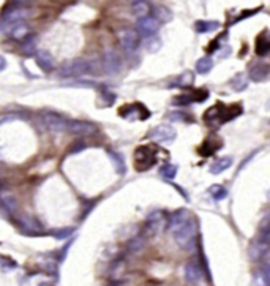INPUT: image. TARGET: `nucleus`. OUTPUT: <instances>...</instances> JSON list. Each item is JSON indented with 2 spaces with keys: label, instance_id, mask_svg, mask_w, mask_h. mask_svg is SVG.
I'll list each match as a JSON object with an SVG mask.
<instances>
[{
  "label": "nucleus",
  "instance_id": "obj_3",
  "mask_svg": "<svg viewBox=\"0 0 270 286\" xmlns=\"http://www.w3.org/2000/svg\"><path fill=\"white\" fill-rule=\"evenodd\" d=\"M240 112H242V109L239 108V106H229V108H226L225 105H217L213 106V108H210L206 116H204V120H206L207 123H225L227 120H231V119L237 117Z\"/></svg>",
  "mask_w": 270,
  "mask_h": 286
},
{
  "label": "nucleus",
  "instance_id": "obj_42",
  "mask_svg": "<svg viewBox=\"0 0 270 286\" xmlns=\"http://www.w3.org/2000/svg\"><path fill=\"white\" fill-rule=\"evenodd\" d=\"M40 286H49V285H47V283H41Z\"/></svg>",
  "mask_w": 270,
  "mask_h": 286
},
{
  "label": "nucleus",
  "instance_id": "obj_8",
  "mask_svg": "<svg viewBox=\"0 0 270 286\" xmlns=\"http://www.w3.org/2000/svg\"><path fill=\"white\" fill-rule=\"evenodd\" d=\"M103 70L106 75L114 76V75H119L120 71H122L123 67V62H122V56L119 54L116 49H106L105 54H103Z\"/></svg>",
  "mask_w": 270,
  "mask_h": 286
},
{
  "label": "nucleus",
  "instance_id": "obj_17",
  "mask_svg": "<svg viewBox=\"0 0 270 286\" xmlns=\"http://www.w3.org/2000/svg\"><path fill=\"white\" fill-rule=\"evenodd\" d=\"M125 111H130L131 114H128L125 119H128V120H144V119H149L150 117V112L146 106H142L139 103H135V105H128L123 108Z\"/></svg>",
  "mask_w": 270,
  "mask_h": 286
},
{
  "label": "nucleus",
  "instance_id": "obj_36",
  "mask_svg": "<svg viewBox=\"0 0 270 286\" xmlns=\"http://www.w3.org/2000/svg\"><path fill=\"white\" fill-rule=\"evenodd\" d=\"M160 174L163 176L165 179H172V177H176V174H177V166L167 163V165H165L163 168L160 169Z\"/></svg>",
  "mask_w": 270,
  "mask_h": 286
},
{
  "label": "nucleus",
  "instance_id": "obj_10",
  "mask_svg": "<svg viewBox=\"0 0 270 286\" xmlns=\"http://www.w3.org/2000/svg\"><path fill=\"white\" fill-rule=\"evenodd\" d=\"M41 122H43L45 128H47L52 133L65 132L68 128V120L63 116L57 114V112H45V114H41Z\"/></svg>",
  "mask_w": 270,
  "mask_h": 286
},
{
  "label": "nucleus",
  "instance_id": "obj_35",
  "mask_svg": "<svg viewBox=\"0 0 270 286\" xmlns=\"http://www.w3.org/2000/svg\"><path fill=\"white\" fill-rule=\"evenodd\" d=\"M109 157H111V160L114 162V166H116V171L119 172V174H123V172H125V165H123L122 155H119V153H116V152H109Z\"/></svg>",
  "mask_w": 270,
  "mask_h": 286
},
{
  "label": "nucleus",
  "instance_id": "obj_23",
  "mask_svg": "<svg viewBox=\"0 0 270 286\" xmlns=\"http://www.w3.org/2000/svg\"><path fill=\"white\" fill-rule=\"evenodd\" d=\"M144 247H146V239H144L142 236H136V237H133V239L128 242L127 252L130 255H137V253L142 252Z\"/></svg>",
  "mask_w": 270,
  "mask_h": 286
},
{
  "label": "nucleus",
  "instance_id": "obj_18",
  "mask_svg": "<svg viewBox=\"0 0 270 286\" xmlns=\"http://www.w3.org/2000/svg\"><path fill=\"white\" fill-rule=\"evenodd\" d=\"M7 33H10L11 38H15L17 41H24L26 38L30 37V27L26 22H16L8 29Z\"/></svg>",
  "mask_w": 270,
  "mask_h": 286
},
{
  "label": "nucleus",
  "instance_id": "obj_26",
  "mask_svg": "<svg viewBox=\"0 0 270 286\" xmlns=\"http://www.w3.org/2000/svg\"><path fill=\"white\" fill-rule=\"evenodd\" d=\"M270 49V41L266 33H262L261 37H257L256 40V54L257 56H267Z\"/></svg>",
  "mask_w": 270,
  "mask_h": 286
},
{
  "label": "nucleus",
  "instance_id": "obj_28",
  "mask_svg": "<svg viewBox=\"0 0 270 286\" xmlns=\"http://www.w3.org/2000/svg\"><path fill=\"white\" fill-rule=\"evenodd\" d=\"M193 81H195V76L190 73V71H185L183 75H180L177 79H174L171 82V86L172 87H185V86H190V84H193Z\"/></svg>",
  "mask_w": 270,
  "mask_h": 286
},
{
  "label": "nucleus",
  "instance_id": "obj_20",
  "mask_svg": "<svg viewBox=\"0 0 270 286\" xmlns=\"http://www.w3.org/2000/svg\"><path fill=\"white\" fill-rule=\"evenodd\" d=\"M250 79L255 82H264L269 79V67L266 63H256L250 70Z\"/></svg>",
  "mask_w": 270,
  "mask_h": 286
},
{
  "label": "nucleus",
  "instance_id": "obj_22",
  "mask_svg": "<svg viewBox=\"0 0 270 286\" xmlns=\"http://www.w3.org/2000/svg\"><path fill=\"white\" fill-rule=\"evenodd\" d=\"M231 165H232L231 157H221L217 160V162L212 163V166H210V172H212V174H220V172L229 169Z\"/></svg>",
  "mask_w": 270,
  "mask_h": 286
},
{
  "label": "nucleus",
  "instance_id": "obj_16",
  "mask_svg": "<svg viewBox=\"0 0 270 286\" xmlns=\"http://www.w3.org/2000/svg\"><path fill=\"white\" fill-rule=\"evenodd\" d=\"M209 97V92L206 90H196L195 93H183L180 95V97L174 98V105H190L193 103V101H197V103H201Z\"/></svg>",
  "mask_w": 270,
  "mask_h": 286
},
{
  "label": "nucleus",
  "instance_id": "obj_9",
  "mask_svg": "<svg viewBox=\"0 0 270 286\" xmlns=\"http://www.w3.org/2000/svg\"><path fill=\"white\" fill-rule=\"evenodd\" d=\"M176 136H177L176 128L167 123L158 125V127H155L152 132L149 133V138L153 139L155 142H158V144H172V142L176 141Z\"/></svg>",
  "mask_w": 270,
  "mask_h": 286
},
{
  "label": "nucleus",
  "instance_id": "obj_30",
  "mask_svg": "<svg viewBox=\"0 0 270 286\" xmlns=\"http://www.w3.org/2000/svg\"><path fill=\"white\" fill-rule=\"evenodd\" d=\"M149 3L147 2H133L131 3V11H133V15L137 16V19L139 17H144V16H147L149 15Z\"/></svg>",
  "mask_w": 270,
  "mask_h": 286
},
{
  "label": "nucleus",
  "instance_id": "obj_40",
  "mask_svg": "<svg viewBox=\"0 0 270 286\" xmlns=\"http://www.w3.org/2000/svg\"><path fill=\"white\" fill-rule=\"evenodd\" d=\"M5 68H7V60H5L2 56H0V73H2Z\"/></svg>",
  "mask_w": 270,
  "mask_h": 286
},
{
  "label": "nucleus",
  "instance_id": "obj_39",
  "mask_svg": "<svg viewBox=\"0 0 270 286\" xmlns=\"http://www.w3.org/2000/svg\"><path fill=\"white\" fill-rule=\"evenodd\" d=\"M84 147H86V144H84V142H81V141H79V142H76V144L70 149V152H71V153H76V152H79L81 149H84Z\"/></svg>",
  "mask_w": 270,
  "mask_h": 286
},
{
  "label": "nucleus",
  "instance_id": "obj_34",
  "mask_svg": "<svg viewBox=\"0 0 270 286\" xmlns=\"http://www.w3.org/2000/svg\"><path fill=\"white\" fill-rule=\"evenodd\" d=\"M209 195L212 196L215 201H220V199L226 198L227 192H226V188L221 187V185H212V187L209 188Z\"/></svg>",
  "mask_w": 270,
  "mask_h": 286
},
{
  "label": "nucleus",
  "instance_id": "obj_32",
  "mask_svg": "<svg viewBox=\"0 0 270 286\" xmlns=\"http://www.w3.org/2000/svg\"><path fill=\"white\" fill-rule=\"evenodd\" d=\"M153 17L158 22L160 21H169L172 17V15H171V11L167 10L166 7H163V5H157V7H155V16Z\"/></svg>",
  "mask_w": 270,
  "mask_h": 286
},
{
  "label": "nucleus",
  "instance_id": "obj_37",
  "mask_svg": "<svg viewBox=\"0 0 270 286\" xmlns=\"http://www.w3.org/2000/svg\"><path fill=\"white\" fill-rule=\"evenodd\" d=\"M256 286H269V272L267 269H261L256 275Z\"/></svg>",
  "mask_w": 270,
  "mask_h": 286
},
{
  "label": "nucleus",
  "instance_id": "obj_41",
  "mask_svg": "<svg viewBox=\"0 0 270 286\" xmlns=\"http://www.w3.org/2000/svg\"><path fill=\"white\" fill-rule=\"evenodd\" d=\"M109 286H122V285H120L119 282H112V283H111Z\"/></svg>",
  "mask_w": 270,
  "mask_h": 286
},
{
  "label": "nucleus",
  "instance_id": "obj_27",
  "mask_svg": "<svg viewBox=\"0 0 270 286\" xmlns=\"http://www.w3.org/2000/svg\"><path fill=\"white\" fill-rule=\"evenodd\" d=\"M125 271H127V264H125V261L122 258H119L114 261V264L111 266V277L116 278V282L125 273Z\"/></svg>",
  "mask_w": 270,
  "mask_h": 286
},
{
  "label": "nucleus",
  "instance_id": "obj_2",
  "mask_svg": "<svg viewBox=\"0 0 270 286\" xmlns=\"http://www.w3.org/2000/svg\"><path fill=\"white\" fill-rule=\"evenodd\" d=\"M87 73H98V65L84 59H73V60L63 62L57 68V75L60 77H77Z\"/></svg>",
  "mask_w": 270,
  "mask_h": 286
},
{
  "label": "nucleus",
  "instance_id": "obj_21",
  "mask_svg": "<svg viewBox=\"0 0 270 286\" xmlns=\"http://www.w3.org/2000/svg\"><path fill=\"white\" fill-rule=\"evenodd\" d=\"M220 27L218 21H196L195 22V30L197 33H210L213 30H217Z\"/></svg>",
  "mask_w": 270,
  "mask_h": 286
},
{
  "label": "nucleus",
  "instance_id": "obj_19",
  "mask_svg": "<svg viewBox=\"0 0 270 286\" xmlns=\"http://www.w3.org/2000/svg\"><path fill=\"white\" fill-rule=\"evenodd\" d=\"M35 57H37V63L38 67L46 71V73H49V71L54 70V59L52 56L49 54L47 51L41 49V51H37V54H35Z\"/></svg>",
  "mask_w": 270,
  "mask_h": 286
},
{
  "label": "nucleus",
  "instance_id": "obj_31",
  "mask_svg": "<svg viewBox=\"0 0 270 286\" xmlns=\"http://www.w3.org/2000/svg\"><path fill=\"white\" fill-rule=\"evenodd\" d=\"M231 86L236 92H242L248 87V81L243 75H237L234 79H231Z\"/></svg>",
  "mask_w": 270,
  "mask_h": 286
},
{
  "label": "nucleus",
  "instance_id": "obj_25",
  "mask_svg": "<svg viewBox=\"0 0 270 286\" xmlns=\"http://www.w3.org/2000/svg\"><path fill=\"white\" fill-rule=\"evenodd\" d=\"M37 43H38L37 37L30 35L29 38H26L22 41V46H21L22 52H24V54H27V56H35V54H37Z\"/></svg>",
  "mask_w": 270,
  "mask_h": 286
},
{
  "label": "nucleus",
  "instance_id": "obj_12",
  "mask_svg": "<svg viewBox=\"0 0 270 286\" xmlns=\"http://www.w3.org/2000/svg\"><path fill=\"white\" fill-rule=\"evenodd\" d=\"M68 132L77 135V136H90L97 132V127H95L93 123H89V122H82V120H68Z\"/></svg>",
  "mask_w": 270,
  "mask_h": 286
},
{
  "label": "nucleus",
  "instance_id": "obj_1",
  "mask_svg": "<svg viewBox=\"0 0 270 286\" xmlns=\"http://www.w3.org/2000/svg\"><path fill=\"white\" fill-rule=\"evenodd\" d=\"M30 16V8L26 3H8L0 16V30L7 33L8 29L16 22H24Z\"/></svg>",
  "mask_w": 270,
  "mask_h": 286
},
{
  "label": "nucleus",
  "instance_id": "obj_4",
  "mask_svg": "<svg viewBox=\"0 0 270 286\" xmlns=\"http://www.w3.org/2000/svg\"><path fill=\"white\" fill-rule=\"evenodd\" d=\"M174 239H176L177 245L182 248H191L195 245L196 241V222L193 218H190L182 228L174 232Z\"/></svg>",
  "mask_w": 270,
  "mask_h": 286
},
{
  "label": "nucleus",
  "instance_id": "obj_6",
  "mask_svg": "<svg viewBox=\"0 0 270 286\" xmlns=\"http://www.w3.org/2000/svg\"><path fill=\"white\" fill-rule=\"evenodd\" d=\"M166 225V218L163 215V212H152L149 213V217L146 218V225H144V231H142V237H153L158 236L161 231H163Z\"/></svg>",
  "mask_w": 270,
  "mask_h": 286
},
{
  "label": "nucleus",
  "instance_id": "obj_33",
  "mask_svg": "<svg viewBox=\"0 0 270 286\" xmlns=\"http://www.w3.org/2000/svg\"><path fill=\"white\" fill-rule=\"evenodd\" d=\"M161 46H163V41H161L158 37H149L146 38V47L150 51V52H157L161 49Z\"/></svg>",
  "mask_w": 270,
  "mask_h": 286
},
{
  "label": "nucleus",
  "instance_id": "obj_38",
  "mask_svg": "<svg viewBox=\"0 0 270 286\" xmlns=\"http://www.w3.org/2000/svg\"><path fill=\"white\" fill-rule=\"evenodd\" d=\"M71 229H60V231H54L52 234L54 237H57V239H68V236L71 234Z\"/></svg>",
  "mask_w": 270,
  "mask_h": 286
},
{
  "label": "nucleus",
  "instance_id": "obj_5",
  "mask_svg": "<svg viewBox=\"0 0 270 286\" xmlns=\"http://www.w3.org/2000/svg\"><path fill=\"white\" fill-rule=\"evenodd\" d=\"M157 163V152L149 146H141L135 152V166L137 171H147Z\"/></svg>",
  "mask_w": 270,
  "mask_h": 286
},
{
  "label": "nucleus",
  "instance_id": "obj_11",
  "mask_svg": "<svg viewBox=\"0 0 270 286\" xmlns=\"http://www.w3.org/2000/svg\"><path fill=\"white\" fill-rule=\"evenodd\" d=\"M158 29H160V22L155 19L153 16L147 15L137 19V33H139V37L141 35L144 38L153 37V35L158 32Z\"/></svg>",
  "mask_w": 270,
  "mask_h": 286
},
{
  "label": "nucleus",
  "instance_id": "obj_13",
  "mask_svg": "<svg viewBox=\"0 0 270 286\" xmlns=\"http://www.w3.org/2000/svg\"><path fill=\"white\" fill-rule=\"evenodd\" d=\"M190 218H191V215H190V212L187 209H179V211H176L172 213V215L169 217V220H167V229L174 234V232L182 228V226L187 223Z\"/></svg>",
  "mask_w": 270,
  "mask_h": 286
},
{
  "label": "nucleus",
  "instance_id": "obj_29",
  "mask_svg": "<svg viewBox=\"0 0 270 286\" xmlns=\"http://www.w3.org/2000/svg\"><path fill=\"white\" fill-rule=\"evenodd\" d=\"M212 68H213V60L210 57H202L196 63V71L199 75H207Z\"/></svg>",
  "mask_w": 270,
  "mask_h": 286
},
{
  "label": "nucleus",
  "instance_id": "obj_14",
  "mask_svg": "<svg viewBox=\"0 0 270 286\" xmlns=\"http://www.w3.org/2000/svg\"><path fill=\"white\" fill-rule=\"evenodd\" d=\"M17 222H19L21 228L27 232V234L32 236H38L41 234V225L35 217L32 215H19L17 217Z\"/></svg>",
  "mask_w": 270,
  "mask_h": 286
},
{
  "label": "nucleus",
  "instance_id": "obj_24",
  "mask_svg": "<svg viewBox=\"0 0 270 286\" xmlns=\"http://www.w3.org/2000/svg\"><path fill=\"white\" fill-rule=\"evenodd\" d=\"M0 201H2V204H3V207L7 209L10 213H16V211H17V201H16V198L11 193H0Z\"/></svg>",
  "mask_w": 270,
  "mask_h": 286
},
{
  "label": "nucleus",
  "instance_id": "obj_15",
  "mask_svg": "<svg viewBox=\"0 0 270 286\" xmlns=\"http://www.w3.org/2000/svg\"><path fill=\"white\" fill-rule=\"evenodd\" d=\"M185 278H187V282L191 285H197L199 282H202L204 273H202L201 266L197 263H188L185 266Z\"/></svg>",
  "mask_w": 270,
  "mask_h": 286
},
{
  "label": "nucleus",
  "instance_id": "obj_7",
  "mask_svg": "<svg viewBox=\"0 0 270 286\" xmlns=\"http://www.w3.org/2000/svg\"><path fill=\"white\" fill-rule=\"evenodd\" d=\"M119 43L122 46V49L128 54H133L141 46V37L139 33L133 29H123L119 32Z\"/></svg>",
  "mask_w": 270,
  "mask_h": 286
}]
</instances>
